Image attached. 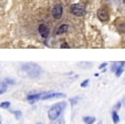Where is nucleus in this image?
Segmentation results:
<instances>
[{"label": "nucleus", "instance_id": "13", "mask_svg": "<svg viewBox=\"0 0 125 124\" xmlns=\"http://www.w3.org/2000/svg\"><path fill=\"white\" fill-rule=\"evenodd\" d=\"M112 119H113L114 124H117L118 122H120V116H118V114H117L116 111H113V112H112Z\"/></svg>", "mask_w": 125, "mask_h": 124}, {"label": "nucleus", "instance_id": "19", "mask_svg": "<svg viewBox=\"0 0 125 124\" xmlns=\"http://www.w3.org/2000/svg\"><path fill=\"white\" fill-rule=\"evenodd\" d=\"M60 48H65V49H69V48H70V47H69V45H68V43L63 42V43H62V45H61V47H60Z\"/></svg>", "mask_w": 125, "mask_h": 124}, {"label": "nucleus", "instance_id": "8", "mask_svg": "<svg viewBox=\"0 0 125 124\" xmlns=\"http://www.w3.org/2000/svg\"><path fill=\"white\" fill-rule=\"evenodd\" d=\"M39 100H41V93H33V94L28 95V101L31 103L35 102V101H39Z\"/></svg>", "mask_w": 125, "mask_h": 124}, {"label": "nucleus", "instance_id": "22", "mask_svg": "<svg viewBox=\"0 0 125 124\" xmlns=\"http://www.w3.org/2000/svg\"><path fill=\"white\" fill-rule=\"evenodd\" d=\"M6 81H8V83H10V84H14V81L13 80H10V79H7Z\"/></svg>", "mask_w": 125, "mask_h": 124}, {"label": "nucleus", "instance_id": "16", "mask_svg": "<svg viewBox=\"0 0 125 124\" xmlns=\"http://www.w3.org/2000/svg\"><path fill=\"white\" fill-rule=\"evenodd\" d=\"M54 124H65V122H64V119H63V117H61V116H60L59 119H57V120H55Z\"/></svg>", "mask_w": 125, "mask_h": 124}, {"label": "nucleus", "instance_id": "12", "mask_svg": "<svg viewBox=\"0 0 125 124\" xmlns=\"http://www.w3.org/2000/svg\"><path fill=\"white\" fill-rule=\"evenodd\" d=\"M83 121L85 124H93L95 122V117L94 116H84L83 117Z\"/></svg>", "mask_w": 125, "mask_h": 124}, {"label": "nucleus", "instance_id": "3", "mask_svg": "<svg viewBox=\"0 0 125 124\" xmlns=\"http://www.w3.org/2000/svg\"><path fill=\"white\" fill-rule=\"evenodd\" d=\"M71 12L76 17H83L85 14V7L82 3H74L71 6Z\"/></svg>", "mask_w": 125, "mask_h": 124}, {"label": "nucleus", "instance_id": "14", "mask_svg": "<svg viewBox=\"0 0 125 124\" xmlns=\"http://www.w3.org/2000/svg\"><path fill=\"white\" fill-rule=\"evenodd\" d=\"M10 105H11V104H10L9 101H5V102L0 103V108L1 109H9Z\"/></svg>", "mask_w": 125, "mask_h": 124}, {"label": "nucleus", "instance_id": "11", "mask_svg": "<svg viewBox=\"0 0 125 124\" xmlns=\"http://www.w3.org/2000/svg\"><path fill=\"white\" fill-rule=\"evenodd\" d=\"M8 90V84L6 82H0V95L3 93H6V91Z\"/></svg>", "mask_w": 125, "mask_h": 124}, {"label": "nucleus", "instance_id": "21", "mask_svg": "<svg viewBox=\"0 0 125 124\" xmlns=\"http://www.w3.org/2000/svg\"><path fill=\"white\" fill-rule=\"evenodd\" d=\"M76 99H78V98L71 99V101H70V102H71V104H72V105H73V104H75V103H76Z\"/></svg>", "mask_w": 125, "mask_h": 124}, {"label": "nucleus", "instance_id": "20", "mask_svg": "<svg viewBox=\"0 0 125 124\" xmlns=\"http://www.w3.org/2000/svg\"><path fill=\"white\" fill-rule=\"evenodd\" d=\"M120 108H121V102H117L115 104V106H114V109H115V110H120Z\"/></svg>", "mask_w": 125, "mask_h": 124}, {"label": "nucleus", "instance_id": "9", "mask_svg": "<svg viewBox=\"0 0 125 124\" xmlns=\"http://www.w3.org/2000/svg\"><path fill=\"white\" fill-rule=\"evenodd\" d=\"M68 30H69L68 24H61V26L58 28V30H57V34H63V33L66 32Z\"/></svg>", "mask_w": 125, "mask_h": 124}, {"label": "nucleus", "instance_id": "7", "mask_svg": "<svg viewBox=\"0 0 125 124\" xmlns=\"http://www.w3.org/2000/svg\"><path fill=\"white\" fill-rule=\"evenodd\" d=\"M38 31H39V33H40L41 37L44 38V39H47V38L49 37V28H48L47 24L41 23L38 28Z\"/></svg>", "mask_w": 125, "mask_h": 124}, {"label": "nucleus", "instance_id": "26", "mask_svg": "<svg viewBox=\"0 0 125 124\" xmlns=\"http://www.w3.org/2000/svg\"><path fill=\"white\" fill-rule=\"evenodd\" d=\"M38 124H41V123H38Z\"/></svg>", "mask_w": 125, "mask_h": 124}, {"label": "nucleus", "instance_id": "4", "mask_svg": "<svg viewBox=\"0 0 125 124\" xmlns=\"http://www.w3.org/2000/svg\"><path fill=\"white\" fill-rule=\"evenodd\" d=\"M60 98H65V94L60 93V92H43L41 93V100H50V99H60Z\"/></svg>", "mask_w": 125, "mask_h": 124}, {"label": "nucleus", "instance_id": "17", "mask_svg": "<svg viewBox=\"0 0 125 124\" xmlns=\"http://www.w3.org/2000/svg\"><path fill=\"white\" fill-rule=\"evenodd\" d=\"M12 113L16 115L17 119H20V116H21V112L20 111H12Z\"/></svg>", "mask_w": 125, "mask_h": 124}, {"label": "nucleus", "instance_id": "23", "mask_svg": "<svg viewBox=\"0 0 125 124\" xmlns=\"http://www.w3.org/2000/svg\"><path fill=\"white\" fill-rule=\"evenodd\" d=\"M106 66H107V63H102V64H101V66H100V67H99V69H103V68H105V67H106Z\"/></svg>", "mask_w": 125, "mask_h": 124}, {"label": "nucleus", "instance_id": "1", "mask_svg": "<svg viewBox=\"0 0 125 124\" xmlns=\"http://www.w3.org/2000/svg\"><path fill=\"white\" fill-rule=\"evenodd\" d=\"M65 106H66V103L64 101L53 104L50 108V110L48 111V117H49L50 121H55L57 119H59L61 116L62 112L64 111V109H65Z\"/></svg>", "mask_w": 125, "mask_h": 124}, {"label": "nucleus", "instance_id": "24", "mask_svg": "<svg viewBox=\"0 0 125 124\" xmlns=\"http://www.w3.org/2000/svg\"><path fill=\"white\" fill-rule=\"evenodd\" d=\"M2 123V117H1V115H0V124Z\"/></svg>", "mask_w": 125, "mask_h": 124}, {"label": "nucleus", "instance_id": "18", "mask_svg": "<svg viewBox=\"0 0 125 124\" xmlns=\"http://www.w3.org/2000/svg\"><path fill=\"white\" fill-rule=\"evenodd\" d=\"M89 82H90L89 80H84V81L81 83V87H82V88H86L87 85H89Z\"/></svg>", "mask_w": 125, "mask_h": 124}, {"label": "nucleus", "instance_id": "25", "mask_svg": "<svg viewBox=\"0 0 125 124\" xmlns=\"http://www.w3.org/2000/svg\"><path fill=\"white\" fill-rule=\"evenodd\" d=\"M97 124H102V122H99V123H97Z\"/></svg>", "mask_w": 125, "mask_h": 124}, {"label": "nucleus", "instance_id": "6", "mask_svg": "<svg viewBox=\"0 0 125 124\" xmlns=\"http://www.w3.org/2000/svg\"><path fill=\"white\" fill-rule=\"evenodd\" d=\"M97 17H99V19L101 21H107L110 18L109 11H107L105 8H101V9H99V11H97Z\"/></svg>", "mask_w": 125, "mask_h": 124}, {"label": "nucleus", "instance_id": "5", "mask_svg": "<svg viewBox=\"0 0 125 124\" xmlns=\"http://www.w3.org/2000/svg\"><path fill=\"white\" fill-rule=\"evenodd\" d=\"M62 14H63V7H62L61 5H55L54 7L52 8V17L54 19H60L62 17Z\"/></svg>", "mask_w": 125, "mask_h": 124}, {"label": "nucleus", "instance_id": "2", "mask_svg": "<svg viewBox=\"0 0 125 124\" xmlns=\"http://www.w3.org/2000/svg\"><path fill=\"white\" fill-rule=\"evenodd\" d=\"M21 70L26 73L28 77L30 78H37L41 74V68L38 66V64H34V63H27L23 64L21 67Z\"/></svg>", "mask_w": 125, "mask_h": 124}, {"label": "nucleus", "instance_id": "10", "mask_svg": "<svg viewBox=\"0 0 125 124\" xmlns=\"http://www.w3.org/2000/svg\"><path fill=\"white\" fill-rule=\"evenodd\" d=\"M124 64H125V62H120V66L117 67V69H116V71H115V75L116 77H120L121 74L123 73V71H124Z\"/></svg>", "mask_w": 125, "mask_h": 124}, {"label": "nucleus", "instance_id": "15", "mask_svg": "<svg viewBox=\"0 0 125 124\" xmlns=\"http://www.w3.org/2000/svg\"><path fill=\"white\" fill-rule=\"evenodd\" d=\"M117 29H118V31H120V32H122V33H124V34H125V23L118 24Z\"/></svg>", "mask_w": 125, "mask_h": 124}]
</instances>
